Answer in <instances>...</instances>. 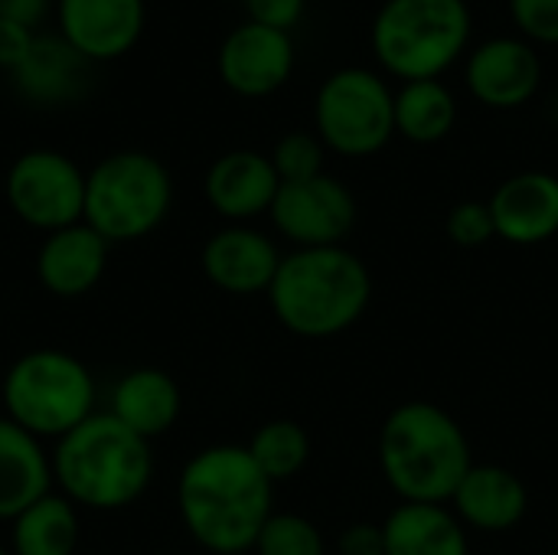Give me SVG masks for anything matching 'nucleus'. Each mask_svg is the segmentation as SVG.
Returning a JSON list of instances; mask_svg holds the SVG:
<instances>
[{
    "instance_id": "obj_4",
    "label": "nucleus",
    "mask_w": 558,
    "mask_h": 555,
    "mask_svg": "<svg viewBox=\"0 0 558 555\" xmlns=\"http://www.w3.org/2000/svg\"><path fill=\"white\" fill-rule=\"evenodd\" d=\"M52 481L78 510L114 514L144 497L154 478L150 442L124 429L114 415L95 412L56 442Z\"/></svg>"
},
{
    "instance_id": "obj_10",
    "label": "nucleus",
    "mask_w": 558,
    "mask_h": 555,
    "mask_svg": "<svg viewBox=\"0 0 558 555\" xmlns=\"http://www.w3.org/2000/svg\"><path fill=\"white\" fill-rule=\"evenodd\" d=\"M275 229L298 249L343 245L356 226V200L350 186L330 173L301 183H281L271 203Z\"/></svg>"
},
{
    "instance_id": "obj_32",
    "label": "nucleus",
    "mask_w": 558,
    "mask_h": 555,
    "mask_svg": "<svg viewBox=\"0 0 558 555\" xmlns=\"http://www.w3.org/2000/svg\"><path fill=\"white\" fill-rule=\"evenodd\" d=\"M337 553L340 555H386V536H383V523H353L340 533L337 540Z\"/></svg>"
},
{
    "instance_id": "obj_33",
    "label": "nucleus",
    "mask_w": 558,
    "mask_h": 555,
    "mask_svg": "<svg viewBox=\"0 0 558 555\" xmlns=\"http://www.w3.org/2000/svg\"><path fill=\"white\" fill-rule=\"evenodd\" d=\"M46 10H49V0H0V16L16 20L29 29H36V23L46 16Z\"/></svg>"
},
{
    "instance_id": "obj_6",
    "label": "nucleus",
    "mask_w": 558,
    "mask_h": 555,
    "mask_svg": "<svg viewBox=\"0 0 558 555\" xmlns=\"http://www.w3.org/2000/svg\"><path fill=\"white\" fill-rule=\"evenodd\" d=\"M471 7L464 0H386L369 29L376 62L402 79H441L471 43Z\"/></svg>"
},
{
    "instance_id": "obj_24",
    "label": "nucleus",
    "mask_w": 558,
    "mask_h": 555,
    "mask_svg": "<svg viewBox=\"0 0 558 555\" xmlns=\"http://www.w3.org/2000/svg\"><path fill=\"white\" fill-rule=\"evenodd\" d=\"M458 121L454 92L441 79L402 82L396 92V134L412 144H438Z\"/></svg>"
},
{
    "instance_id": "obj_15",
    "label": "nucleus",
    "mask_w": 558,
    "mask_h": 555,
    "mask_svg": "<svg viewBox=\"0 0 558 555\" xmlns=\"http://www.w3.org/2000/svg\"><path fill=\"white\" fill-rule=\"evenodd\" d=\"M203 190L209 206L222 219H229V226H245L248 219L271 213L281 180L268 154L239 147L213 160Z\"/></svg>"
},
{
    "instance_id": "obj_26",
    "label": "nucleus",
    "mask_w": 558,
    "mask_h": 555,
    "mask_svg": "<svg viewBox=\"0 0 558 555\" xmlns=\"http://www.w3.org/2000/svg\"><path fill=\"white\" fill-rule=\"evenodd\" d=\"M258 555H324V536L320 530L298 514H271L255 540Z\"/></svg>"
},
{
    "instance_id": "obj_29",
    "label": "nucleus",
    "mask_w": 558,
    "mask_h": 555,
    "mask_svg": "<svg viewBox=\"0 0 558 555\" xmlns=\"http://www.w3.org/2000/svg\"><path fill=\"white\" fill-rule=\"evenodd\" d=\"M510 16L523 39L558 46V0H510Z\"/></svg>"
},
{
    "instance_id": "obj_22",
    "label": "nucleus",
    "mask_w": 558,
    "mask_h": 555,
    "mask_svg": "<svg viewBox=\"0 0 558 555\" xmlns=\"http://www.w3.org/2000/svg\"><path fill=\"white\" fill-rule=\"evenodd\" d=\"M386 555H471L464 523L448 504H399L386 523Z\"/></svg>"
},
{
    "instance_id": "obj_2",
    "label": "nucleus",
    "mask_w": 558,
    "mask_h": 555,
    "mask_svg": "<svg viewBox=\"0 0 558 555\" xmlns=\"http://www.w3.org/2000/svg\"><path fill=\"white\" fill-rule=\"evenodd\" d=\"M369 298V268L343 245L284 255L268 288L278 324L307 340H327L350 330L366 314Z\"/></svg>"
},
{
    "instance_id": "obj_28",
    "label": "nucleus",
    "mask_w": 558,
    "mask_h": 555,
    "mask_svg": "<svg viewBox=\"0 0 558 555\" xmlns=\"http://www.w3.org/2000/svg\"><path fill=\"white\" fill-rule=\"evenodd\" d=\"M445 232L454 245L461 249H481L487 245L494 236H497V226H494V213H490V203H481V200H464L458 203L448 219H445Z\"/></svg>"
},
{
    "instance_id": "obj_31",
    "label": "nucleus",
    "mask_w": 558,
    "mask_h": 555,
    "mask_svg": "<svg viewBox=\"0 0 558 555\" xmlns=\"http://www.w3.org/2000/svg\"><path fill=\"white\" fill-rule=\"evenodd\" d=\"M33 39H36V33L29 26L0 16V69L13 72L33 49Z\"/></svg>"
},
{
    "instance_id": "obj_34",
    "label": "nucleus",
    "mask_w": 558,
    "mask_h": 555,
    "mask_svg": "<svg viewBox=\"0 0 558 555\" xmlns=\"http://www.w3.org/2000/svg\"><path fill=\"white\" fill-rule=\"evenodd\" d=\"M0 555H13V553H10V550H7V546L0 543Z\"/></svg>"
},
{
    "instance_id": "obj_9",
    "label": "nucleus",
    "mask_w": 558,
    "mask_h": 555,
    "mask_svg": "<svg viewBox=\"0 0 558 555\" xmlns=\"http://www.w3.org/2000/svg\"><path fill=\"white\" fill-rule=\"evenodd\" d=\"M3 196L10 213L49 236L56 229L75 226L85 216V170L62 150L33 147L23 150L3 180Z\"/></svg>"
},
{
    "instance_id": "obj_18",
    "label": "nucleus",
    "mask_w": 558,
    "mask_h": 555,
    "mask_svg": "<svg viewBox=\"0 0 558 555\" xmlns=\"http://www.w3.org/2000/svg\"><path fill=\"white\" fill-rule=\"evenodd\" d=\"M105 412L114 415L124 429H131L144 442H150L177 425L183 412V393L167 370L134 366L111 386V399Z\"/></svg>"
},
{
    "instance_id": "obj_30",
    "label": "nucleus",
    "mask_w": 558,
    "mask_h": 555,
    "mask_svg": "<svg viewBox=\"0 0 558 555\" xmlns=\"http://www.w3.org/2000/svg\"><path fill=\"white\" fill-rule=\"evenodd\" d=\"M248 20L291 33V26L304 16V0H245Z\"/></svg>"
},
{
    "instance_id": "obj_8",
    "label": "nucleus",
    "mask_w": 558,
    "mask_h": 555,
    "mask_svg": "<svg viewBox=\"0 0 558 555\" xmlns=\"http://www.w3.org/2000/svg\"><path fill=\"white\" fill-rule=\"evenodd\" d=\"M314 134L340 157L379 154L396 134V92L363 65L330 72L314 98Z\"/></svg>"
},
{
    "instance_id": "obj_11",
    "label": "nucleus",
    "mask_w": 558,
    "mask_h": 555,
    "mask_svg": "<svg viewBox=\"0 0 558 555\" xmlns=\"http://www.w3.org/2000/svg\"><path fill=\"white\" fill-rule=\"evenodd\" d=\"M216 69L222 85L242 98L275 95L294 72L291 33L245 20L222 39Z\"/></svg>"
},
{
    "instance_id": "obj_1",
    "label": "nucleus",
    "mask_w": 558,
    "mask_h": 555,
    "mask_svg": "<svg viewBox=\"0 0 558 555\" xmlns=\"http://www.w3.org/2000/svg\"><path fill=\"white\" fill-rule=\"evenodd\" d=\"M271 491L245 445H209L180 471L177 510L206 553L242 555L271 517Z\"/></svg>"
},
{
    "instance_id": "obj_7",
    "label": "nucleus",
    "mask_w": 558,
    "mask_h": 555,
    "mask_svg": "<svg viewBox=\"0 0 558 555\" xmlns=\"http://www.w3.org/2000/svg\"><path fill=\"white\" fill-rule=\"evenodd\" d=\"M173 206L170 170L147 150H114L85 173V216L108 245L147 239Z\"/></svg>"
},
{
    "instance_id": "obj_27",
    "label": "nucleus",
    "mask_w": 558,
    "mask_h": 555,
    "mask_svg": "<svg viewBox=\"0 0 558 555\" xmlns=\"http://www.w3.org/2000/svg\"><path fill=\"white\" fill-rule=\"evenodd\" d=\"M324 157H327L324 141L317 134H307V131L284 134L271 150V164H275L281 183H301V180L320 177L324 173Z\"/></svg>"
},
{
    "instance_id": "obj_12",
    "label": "nucleus",
    "mask_w": 558,
    "mask_h": 555,
    "mask_svg": "<svg viewBox=\"0 0 558 555\" xmlns=\"http://www.w3.org/2000/svg\"><path fill=\"white\" fill-rule=\"evenodd\" d=\"M543 82V59L536 46L523 36H490L484 39L464 65L468 92L487 108H520Z\"/></svg>"
},
{
    "instance_id": "obj_16",
    "label": "nucleus",
    "mask_w": 558,
    "mask_h": 555,
    "mask_svg": "<svg viewBox=\"0 0 558 555\" xmlns=\"http://www.w3.org/2000/svg\"><path fill=\"white\" fill-rule=\"evenodd\" d=\"M111 245L88 226L75 222L49 232L36 252V281L46 294L72 301L98 288Z\"/></svg>"
},
{
    "instance_id": "obj_13",
    "label": "nucleus",
    "mask_w": 558,
    "mask_h": 555,
    "mask_svg": "<svg viewBox=\"0 0 558 555\" xmlns=\"http://www.w3.org/2000/svg\"><path fill=\"white\" fill-rule=\"evenodd\" d=\"M59 36L88 62H111L144 33V0H56Z\"/></svg>"
},
{
    "instance_id": "obj_5",
    "label": "nucleus",
    "mask_w": 558,
    "mask_h": 555,
    "mask_svg": "<svg viewBox=\"0 0 558 555\" xmlns=\"http://www.w3.org/2000/svg\"><path fill=\"white\" fill-rule=\"evenodd\" d=\"M3 415L39 442H59L92 419L98 386L92 370L56 347L26 350L16 357L0 383Z\"/></svg>"
},
{
    "instance_id": "obj_14",
    "label": "nucleus",
    "mask_w": 558,
    "mask_h": 555,
    "mask_svg": "<svg viewBox=\"0 0 558 555\" xmlns=\"http://www.w3.org/2000/svg\"><path fill=\"white\" fill-rule=\"evenodd\" d=\"M199 265H203V275L219 291L248 298L262 291L268 294L281 265V252L265 232L252 226H226L206 239Z\"/></svg>"
},
{
    "instance_id": "obj_3",
    "label": "nucleus",
    "mask_w": 558,
    "mask_h": 555,
    "mask_svg": "<svg viewBox=\"0 0 558 555\" xmlns=\"http://www.w3.org/2000/svg\"><path fill=\"white\" fill-rule=\"evenodd\" d=\"M379 464L402 504H451L474 468L458 419L425 399L389 412L379 432Z\"/></svg>"
},
{
    "instance_id": "obj_20",
    "label": "nucleus",
    "mask_w": 558,
    "mask_h": 555,
    "mask_svg": "<svg viewBox=\"0 0 558 555\" xmlns=\"http://www.w3.org/2000/svg\"><path fill=\"white\" fill-rule=\"evenodd\" d=\"M451 504L461 523L481 533H507L526 517L530 494L513 471L500 464H474Z\"/></svg>"
},
{
    "instance_id": "obj_25",
    "label": "nucleus",
    "mask_w": 558,
    "mask_h": 555,
    "mask_svg": "<svg viewBox=\"0 0 558 555\" xmlns=\"http://www.w3.org/2000/svg\"><path fill=\"white\" fill-rule=\"evenodd\" d=\"M252 461L262 468V474L278 484V481H291L294 474L304 471L307 458H311V438L307 432L291 422V419H275V422H265L252 442L245 445Z\"/></svg>"
},
{
    "instance_id": "obj_17",
    "label": "nucleus",
    "mask_w": 558,
    "mask_h": 555,
    "mask_svg": "<svg viewBox=\"0 0 558 555\" xmlns=\"http://www.w3.org/2000/svg\"><path fill=\"white\" fill-rule=\"evenodd\" d=\"M487 203L497 236L510 245H543L558 236V177L546 170L513 173Z\"/></svg>"
},
{
    "instance_id": "obj_19",
    "label": "nucleus",
    "mask_w": 558,
    "mask_h": 555,
    "mask_svg": "<svg viewBox=\"0 0 558 555\" xmlns=\"http://www.w3.org/2000/svg\"><path fill=\"white\" fill-rule=\"evenodd\" d=\"M52 455L43 442L0 415V520L13 523L26 507L52 494Z\"/></svg>"
},
{
    "instance_id": "obj_21",
    "label": "nucleus",
    "mask_w": 558,
    "mask_h": 555,
    "mask_svg": "<svg viewBox=\"0 0 558 555\" xmlns=\"http://www.w3.org/2000/svg\"><path fill=\"white\" fill-rule=\"evenodd\" d=\"M16 92L36 105H65L85 92L88 59L62 36H36L26 59L10 72Z\"/></svg>"
},
{
    "instance_id": "obj_23",
    "label": "nucleus",
    "mask_w": 558,
    "mask_h": 555,
    "mask_svg": "<svg viewBox=\"0 0 558 555\" xmlns=\"http://www.w3.org/2000/svg\"><path fill=\"white\" fill-rule=\"evenodd\" d=\"M82 536L78 507L62 494H46L10 523L13 555H75Z\"/></svg>"
}]
</instances>
